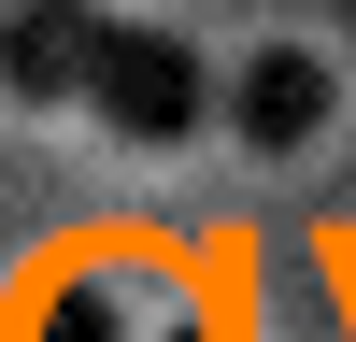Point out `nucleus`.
Segmentation results:
<instances>
[{
	"label": "nucleus",
	"mask_w": 356,
	"mask_h": 342,
	"mask_svg": "<svg viewBox=\"0 0 356 342\" xmlns=\"http://www.w3.org/2000/svg\"><path fill=\"white\" fill-rule=\"evenodd\" d=\"M86 114H100L129 157H171V142L214 129V57H200L186 28H129V15H114L100 72H86Z\"/></svg>",
	"instance_id": "nucleus-1"
},
{
	"label": "nucleus",
	"mask_w": 356,
	"mask_h": 342,
	"mask_svg": "<svg viewBox=\"0 0 356 342\" xmlns=\"http://www.w3.org/2000/svg\"><path fill=\"white\" fill-rule=\"evenodd\" d=\"M100 43H114V0H15L0 15V86L15 100H86Z\"/></svg>",
	"instance_id": "nucleus-3"
},
{
	"label": "nucleus",
	"mask_w": 356,
	"mask_h": 342,
	"mask_svg": "<svg viewBox=\"0 0 356 342\" xmlns=\"http://www.w3.org/2000/svg\"><path fill=\"white\" fill-rule=\"evenodd\" d=\"M214 114H228V142H257V157H300V142L342 114V72H328L314 43H257L243 72L214 86Z\"/></svg>",
	"instance_id": "nucleus-2"
},
{
	"label": "nucleus",
	"mask_w": 356,
	"mask_h": 342,
	"mask_svg": "<svg viewBox=\"0 0 356 342\" xmlns=\"http://www.w3.org/2000/svg\"><path fill=\"white\" fill-rule=\"evenodd\" d=\"M43 342H114V300H100V285H57V300H43Z\"/></svg>",
	"instance_id": "nucleus-4"
}]
</instances>
